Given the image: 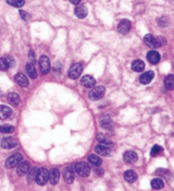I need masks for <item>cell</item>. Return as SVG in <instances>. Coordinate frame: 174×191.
<instances>
[{"mask_svg": "<svg viewBox=\"0 0 174 191\" xmlns=\"http://www.w3.org/2000/svg\"><path fill=\"white\" fill-rule=\"evenodd\" d=\"M35 180L37 184L41 186H43L47 184V182L49 180V172L46 168L42 167L40 169L38 170L37 174H36Z\"/></svg>", "mask_w": 174, "mask_h": 191, "instance_id": "cell-1", "label": "cell"}, {"mask_svg": "<svg viewBox=\"0 0 174 191\" xmlns=\"http://www.w3.org/2000/svg\"><path fill=\"white\" fill-rule=\"evenodd\" d=\"M75 171L82 177H88L90 174L91 169L89 164H87L86 162H78L75 166Z\"/></svg>", "mask_w": 174, "mask_h": 191, "instance_id": "cell-2", "label": "cell"}, {"mask_svg": "<svg viewBox=\"0 0 174 191\" xmlns=\"http://www.w3.org/2000/svg\"><path fill=\"white\" fill-rule=\"evenodd\" d=\"M23 159V156L21 154H14L10 156L5 161V166L7 168H14L15 166L19 165V163L21 162Z\"/></svg>", "mask_w": 174, "mask_h": 191, "instance_id": "cell-3", "label": "cell"}, {"mask_svg": "<svg viewBox=\"0 0 174 191\" xmlns=\"http://www.w3.org/2000/svg\"><path fill=\"white\" fill-rule=\"evenodd\" d=\"M82 66L80 63H76L74 65H72L69 70L68 75H69V78L73 80H76L81 76L82 72Z\"/></svg>", "mask_w": 174, "mask_h": 191, "instance_id": "cell-4", "label": "cell"}, {"mask_svg": "<svg viewBox=\"0 0 174 191\" xmlns=\"http://www.w3.org/2000/svg\"><path fill=\"white\" fill-rule=\"evenodd\" d=\"M105 93V89L103 86H98L93 89L89 94V98L91 100H98L101 99Z\"/></svg>", "mask_w": 174, "mask_h": 191, "instance_id": "cell-5", "label": "cell"}, {"mask_svg": "<svg viewBox=\"0 0 174 191\" xmlns=\"http://www.w3.org/2000/svg\"><path fill=\"white\" fill-rule=\"evenodd\" d=\"M39 67L42 74H48L51 69L49 59L46 55H41L39 58Z\"/></svg>", "mask_w": 174, "mask_h": 191, "instance_id": "cell-6", "label": "cell"}, {"mask_svg": "<svg viewBox=\"0 0 174 191\" xmlns=\"http://www.w3.org/2000/svg\"><path fill=\"white\" fill-rule=\"evenodd\" d=\"M118 32H120L122 35H125L129 32L130 29H131V23L130 21L127 20V19H124V20H121L119 24H118Z\"/></svg>", "mask_w": 174, "mask_h": 191, "instance_id": "cell-7", "label": "cell"}, {"mask_svg": "<svg viewBox=\"0 0 174 191\" xmlns=\"http://www.w3.org/2000/svg\"><path fill=\"white\" fill-rule=\"evenodd\" d=\"M144 42L147 46H149V48L151 49H156V48H159L160 47V43L158 42V40L156 38H154L151 34H147L144 37Z\"/></svg>", "mask_w": 174, "mask_h": 191, "instance_id": "cell-8", "label": "cell"}, {"mask_svg": "<svg viewBox=\"0 0 174 191\" xmlns=\"http://www.w3.org/2000/svg\"><path fill=\"white\" fill-rule=\"evenodd\" d=\"M63 177L67 184H72L74 181V170L71 166H66L63 171Z\"/></svg>", "mask_w": 174, "mask_h": 191, "instance_id": "cell-9", "label": "cell"}, {"mask_svg": "<svg viewBox=\"0 0 174 191\" xmlns=\"http://www.w3.org/2000/svg\"><path fill=\"white\" fill-rule=\"evenodd\" d=\"M154 77H155L154 71H146V72L143 73V74L140 76V78H139V82H140V83H142V84L144 85L149 84V82H151Z\"/></svg>", "mask_w": 174, "mask_h": 191, "instance_id": "cell-10", "label": "cell"}, {"mask_svg": "<svg viewBox=\"0 0 174 191\" xmlns=\"http://www.w3.org/2000/svg\"><path fill=\"white\" fill-rule=\"evenodd\" d=\"M17 141L14 138L9 137L4 138L1 142V147L3 149H13L17 146Z\"/></svg>", "mask_w": 174, "mask_h": 191, "instance_id": "cell-11", "label": "cell"}, {"mask_svg": "<svg viewBox=\"0 0 174 191\" xmlns=\"http://www.w3.org/2000/svg\"><path fill=\"white\" fill-rule=\"evenodd\" d=\"M49 180L51 184L55 185L60 180V172L58 168H52L49 173Z\"/></svg>", "mask_w": 174, "mask_h": 191, "instance_id": "cell-12", "label": "cell"}, {"mask_svg": "<svg viewBox=\"0 0 174 191\" xmlns=\"http://www.w3.org/2000/svg\"><path fill=\"white\" fill-rule=\"evenodd\" d=\"M14 81L18 85H20L21 87H23V88L27 87L29 84V81L27 78L23 73H21V72H19L14 76Z\"/></svg>", "mask_w": 174, "mask_h": 191, "instance_id": "cell-13", "label": "cell"}, {"mask_svg": "<svg viewBox=\"0 0 174 191\" xmlns=\"http://www.w3.org/2000/svg\"><path fill=\"white\" fill-rule=\"evenodd\" d=\"M31 168V165L28 161H23L19 163L17 166V173L20 176H24L25 174L28 173V171Z\"/></svg>", "mask_w": 174, "mask_h": 191, "instance_id": "cell-14", "label": "cell"}, {"mask_svg": "<svg viewBox=\"0 0 174 191\" xmlns=\"http://www.w3.org/2000/svg\"><path fill=\"white\" fill-rule=\"evenodd\" d=\"M147 60H149V63L156 65L157 64L160 60V54L158 53L156 50H151L149 53L147 54Z\"/></svg>", "mask_w": 174, "mask_h": 191, "instance_id": "cell-15", "label": "cell"}, {"mask_svg": "<svg viewBox=\"0 0 174 191\" xmlns=\"http://www.w3.org/2000/svg\"><path fill=\"white\" fill-rule=\"evenodd\" d=\"M123 160L127 163H134L138 160V155L134 151H126L123 155Z\"/></svg>", "mask_w": 174, "mask_h": 191, "instance_id": "cell-16", "label": "cell"}, {"mask_svg": "<svg viewBox=\"0 0 174 191\" xmlns=\"http://www.w3.org/2000/svg\"><path fill=\"white\" fill-rule=\"evenodd\" d=\"M81 83H82V86H84L86 88H93L95 85L96 81L93 77L87 75L81 79Z\"/></svg>", "mask_w": 174, "mask_h": 191, "instance_id": "cell-17", "label": "cell"}, {"mask_svg": "<svg viewBox=\"0 0 174 191\" xmlns=\"http://www.w3.org/2000/svg\"><path fill=\"white\" fill-rule=\"evenodd\" d=\"M95 152L100 155V156H109L110 154V149L107 145L100 144V145H98L95 147Z\"/></svg>", "mask_w": 174, "mask_h": 191, "instance_id": "cell-18", "label": "cell"}, {"mask_svg": "<svg viewBox=\"0 0 174 191\" xmlns=\"http://www.w3.org/2000/svg\"><path fill=\"white\" fill-rule=\"evenodd\" d=\"M75 14L77 17L80 18V19H83L88 15V10L86 8L85 5H78L75 8Z\"/></svg>", "mask_w": 174, "mask_h": 191, "instance_id": "cell-19", "label": "cell"}, {"mask_svg": "<svg viewBox=\"0 0 174 191\" xmlns=\"http://www.w3.org/2000/svg\"><path fill=\"white\" fill-rule=\"evenodd\" d=\"M101 127L105 129H111L112 127V121L108 115H104L100 119Z\"/></svg>", "mask_w": 174, "mask_h": 191, "instance_id": "cell-20", "label": "cell"}, {"mask_svg": "<svg viewBox=\"0 0 174 191\" xmlns=\"http://www.w3.org/2000/svg\"><path fill=\"white\" fill-rule=\"evenodd\" d=\"M12 114V110L6 105H0V120H5Z\"/></svg>", "mask_w": 174, "mask_h": 191, "instance_id": "cell-21", "label": "cell"}, {"mask_svg": "<svg viewBox=\"0 0 174 191\" xmlns=\"http://www.w3.org/2000/svg\"><path fill=\"white\" fill-rule=\"evenodd\" d=\"M8 100L12 105L14 106H17L22 101L20 95L16 93H10L9 95H8Z\"/></svg>", "mask_w": 174, "mask_h": 191, "instance_id": "cell-22", "label": "cell"}, {"mask_svg": "<svg viewBox=\"0 0 174 191\" xmlns=\"http://www.w3.org/2000/svg\"><path fill=\"white\" fill-rule=\"evenodd\" d=\"M125 180L128 183H134L138 178V175L132 170H128L124 173Z\"/></svg>", "mask_w": 174, "mask_h": 191, "instance_id": "cell-23", "label": "cell"}, {"mask_svg": "<svg viewBox=\"0 0 174 191\" xmlns=\"http://www.w3.org/2000/svg\"><path fill=\"white\" fill-rule=\"evenodd\" d=\"M26 72H27V74H28L30 78H32V79L37 78V77H38L37 71H36L34 65L32 62H28L26 65Z\"/></svg>", "mask_w": 174, "mask_h": 191, "instance_id": "cell-24", "label": "cell"}, {"mask_svg": "<svg viewBox=\"0 0 174 191\" xmlns=\"http://www.w3.org/2000/svg\"><path fill=\"white\" fill-rule=\"evenodd\" d=\"M144 67H145V65L142 60H136L132 63V71H136V72H140V71H144Z\"/></svg>", "mask_w": 174, "mask_h": 191, "instance_id": "cell-25", "label": "cell"}, {"mask_svg": "<svg viewBox=\"0 0 174 191\" xmlns=\"http://www.w3.org/2000/svg\"><path fill=\"white\" fill-rule=\"evenodd\" d=\"M164 83H165V86L167 89L169 90H172L174 89V78L173 75H168L165 78V80H164Z\"/></svg>", "mask_w": 174, "mask_h": 191, "instance_id": "cell-26", "label": "cell"}, {"mask_svg": "<svg viewBox=\"0 0 174 191\" xmlns=\"http://www.w3.org/2000/svg\"><path fill=\"white\" fill-rule=\"evenodd\" d=\"M88 161L95 166H100L102 164V159L98 156H96V155H90V156H89Z\"/></svg>", "mask_w": 174, "mask_h": 191, "instance_id": "cell-27", "label": "cell"}, {"mask_svg": "<svg viewBox=\"0 0 174 191\" xmlns=\"http://www.w3.org/2000/svg\"><path fill=\"white\" fill-rule=\"evenodd\" d=\"M151 187L154 189H160L164 187L163 181L160 178H155L151 181Z\"/></svg>", "mask_w": 174, "mask_h": 191, "instance_id": "cell-28", "label": "cell"}, {"mask_svg": "<svg viewBox=\"0 0 174 191\" xmlns=\"http://www.w3.org/2000/svg\"><path fill=\"white\" fill-rule=\"evenodd\" d=\"M97 140L100 142V144L107 145V146H110V145H112V143H111V142H110L105 135L102 134V133H100V134L97 135Z\"/></svg>", "mask_w": 174, "mask_h": 191, "instance_id": "cell-29", "label": "cell"}, {"mask_svg": "<svg viewBox=\"0 0 174 191\" xmlns=\"http://www.w3.org/2000/svg\"><path fill=\"white\" fill-rule=\"evenodd\" d=\"M6 2L8 4L15 8H21L25 4L24 0H6Z\"/></svg>", "mask_w": 174, "mask_h": 191, "instance_id": "cell-30", "label": "cell"}, {"mask_svg": "<svg viewBox=\"0 0 174 191\" xmlns=\"http://www.w3.org/2000/svg\"><path fill=\"white\" fill-rule=\"evenodd\" d=\"M38 167H32V169H30L28 171V177H27V179H28V182L29 183H31L32 181L35 179V177H36V174H37V172H38Z\"/></svg>", "mask_w": 174, "mask_h": 191, "instance_id": "cell-31", "label": "cell"}, {"mask_svg": "<svg viewBox=\"0 0 174 191\" xmlns=\"http://www.w3.org/2000/svg\"><path fill=\"white\" fill-rule=\"evenodd\" d=\"M14 131V127L10 125H3L0 127V132L3 133H11Z\"/></svg>", "mask_w": 174, "mask_h": 191, "instance_id": "cell-32", "label": "cell"}, {"mask_svg": "<svg viewBox=\"0 0 174 191\" xmlns=\"http://www.w3.org/2000/svg\"><path fill=\"white\" fill-rule=\"evenodd\" d=\"M156 175L159 176V177H164V178H167L168 177V175H171L170 172L167 169H163V168H160V169L156 170Z\"/></svg>", "mask_w": 174, "mask_h": 191, "instance_id": "cell-33", "label": "cell"}, {"mask_svg": "<svg viewBox=\"0 0 174 191\" xmlns=\"http://www.w3.org/2000/svg\"><path fill=\"white\" fill-rule=\"evenodd\" d=\"M10 68L9 64L5 58H0V70L3 71H6Z\"/></svg>", "mask_w": 174, "mask_h": 191, "instance_id": "cell-34", "label": "cell"}, {"mask_svg": "<svg viewBox=\"0 0 174 191\" xmlns=\"http://www.w3.org/2000/svg\"><path fill=\"white\" fill-rule=\"evenodd\" d=\"M162 151V148L160 147V146H159V145H154V147L152 148V149H151V151H150V155H151V156H156V155H158V154H160V152Z\"/></svg>", "mask_w": 174, "mask_h": 191, "instance_id": "cell-35", "label": "cell"}, {"mask_svg": "<svg viewBox=\"0 0 174 191\" xmlns=\"http://www.w3.org/2000/svg\"><path fill=\"white\" fill-rule=\"evenodd\" d=\"M158 23H159V26H161V27H167L168 24H169V21H168V19L167 17H161L159 19V21H158Z\"/></svg>", "mask_w": 174, "mask_h": 191, "instance_id": "cell-36", "label": "cell"}, {"mask_svg": "<svg viewBox=\"0 0 174 191\" xmlns=\"http://www.w3.org/2000/svg\"><path fill=\"white\" fill-rule=\"evenodd\" d=\"M20 14H21V17L24 20V21H28L29 18H30V15L27 12H26L24 10H20Z\"/></svg>", "mask_w": 174, "mask_h": 191, "instance_id": "cell-37", "label": "cell"}, {"mask_svg": "<svg viewBox=\"0 0 174 191\" xmlns=\"http://www.w3.org/2000/svg\"><path fill=\"white\" fill-rule=\"evenodd\" d=\"M5 59H6L8 64H9V66H10V67H14V65H15V62H14V59L10 56L5 57Z\"/></svg>", "mask_w": 174, "mask_h": 191, "instance_id": "cell-38", "label": "cell"}, {"mask_svg": "<svg viewBox=\"0 0 174 191\" xmlns=\"http://www.w3.org/2000/svg\"><path fill=\"white\" fill-rule=\"evenodd\" d=\"M29 58L31 59L32 62H36V56H35V54L34 52L32 51V50H30L29 51Z\"/></svg>", "mask_w": 174, "mask_h": 191, "instance_id": "cell-39", "label": "cell"}, {"mask_svg": "<svg viewBox=\"0 0 174 191\" xmlns=\"http://www.w3.org/2000/svg\"><path fill=\"white\" fill-rule=\"evenodd\" d=\"M95 173L97 174L98 176H102L104 174V170L101 169V168H96Z\"/></svg>", "mask_w": 174, "mask_h": 191, "instance_id": "cell-40", "label": "cell"}, {"mask_svg": "<svg viewBox=\"0 0 174 191\" xmlns=\"http://www.w3.org/2000/svg\"><path fill=\"white\" fill-rule=\"evenodd\" d=\"M70 1H71V4H76V5H77V4H79V3H80L82 0H70Z\"/></svg>", "mask_w": 174, "mask_h": 191, "instance_id": "cell-41", "label": "cell"}, {"mask_svg": "<svg viewBox=\"0 0 174 191\" xmlns=\"http://www.w3.org/2000/svg\"><path fill=\"white\" fill-rule=\"evenodd\" d=\"M2 95H3V93H2V91L0 90V97H2Z\"/></svg>", "mask_w": 174, "mask_h": 191, "instance_id": "cell-42", "label": "cell"}]
</instances>
